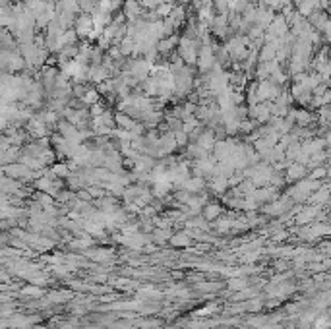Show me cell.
Returning <instances> with one entry per match:
<instances>
[{"mask_svg": "<svg viewBox=\"0 0 331 329\" xmlns=\"http://www.w3.org/2000/svg\"><path fill=\"white\" fill-rule=\"evenodd\" d=\"M331 328V316L329 314H321L316 318L314 322V329H329Z\"/></svg>", "mask_w": 331, "mask_h": 329, "instance_id": "8fae6325", "label": "cell"}, {"mask_svg": "<svg viewBox=\"0 0 331 329\" xmlns=\"http://www.w3.org/2000/svg\"><path fill=\"white\" fill-rule=\"evenodd\" d=\"M178 41H180V37L174 33V35H169V37H163L161 41L157 43V50L161 56H171L174 50L178 48Z\"/></svg>", "mask_w": 331, "mask_h": 329, "instance_id": "277c9868", "label": "cell"}, {"mask_svg": "<svg viewBox=\"0 0 331 329\" xmlns=\"http://www.w3.org/2000/svg\"><path fill=\"white\" fill-rule=\"evenodd\" d=\"M22 292H24V294H28V296H41V294H43V290H41V288H37V286H26Z\"/></svg>", "mask_w": 331, "mask_h": 329, "instance_id": "2e32d148", "label": "cell"}, {"mask_svg": "<svg viewBox=\"0 0 331 329\" xmlns=\"http://www.w3.org/2000/svg\"><path fill=\"white\" fill-rule=\"evenodd\" d=\"M229 286L232 288V290H244L246 288V281L244 279H232L229 283Z\"/></svg>", "mask_w": 331, "mask_h": 329, "instance_id": "9a60e30c", "label": "cell"}, {"mask_svg": "<svg viewBox=\"0 0 331 329\" xmlns=\"http://www.w3.org/2000/svg\"><path fill=\"white\" fill-rule=\"evenodd\" d=\"M174 136H176V142H178V148H182V146H186L188 140H190V136L184 132V130H176L174 132Z\"/></svg>", "mask_w": 331, "mask_h": 329, "instance_id": "5bb4252c", "label": "cell"}, {"mask_svg": "<svg viewBox=\"0 0 331 329\" xmlns=\"http://www.w3.org/2000/svg\"><path fill=\"white\" fill-rule=\"evenodd\" d=\"M329 62H331V46H329Z\"/></svg>", "mask_w": 331, "mask_h": 329, "instance_id": "ac0fdd59", "label": "cell"}, {"mask_svg": "<svg viewBox=\"0 0 331 329\" xmlns=\"http://www.w3.org/2000/svg\"><path fill=\"white\" fill-rule=\"evenodd\" d=\"M203 188V178L200 176H196V178H188L184 180V184H182V190H186L190 194H194V192H202Z\"/></svg>", "mask_w": 331, "mask_h": 329, "instance_id": "ba28073f", "label": "cell"}, {"mask_svg": "<svg viewBox=\"0 0 331 329\" xmlns=\"http://www.w3.org/2000/svg\"><path fill=\"white\" fill-rule=\"evenodd\" d=\"M323 176H327V168H325V166H319V168H316V170L312 172V178H316V180L323 178Z\"/></svg>", "mask_w": 331, "mask_h": 329, "instance_id": "e0dca14e", "label": "cell"}, {"mask_svg": "<svg viewBox=\"0 0 331 329\" xmlns=\"http://www.w3.org/2000/svg\"><path fill=\"white\" fill-rule=\"evenodd\" d=\"M51 176H55V178H64V176H68V164L66 163H57L53 164V168H51V172H49Z\"/></svg>", "mask_w": 331, "mask_h": 329, "instance_id": "30bf717a", "label": "cell"}, {"mask_svg": "<svg viewBox=\"0 0 331 329\" xmlns=\"http://www.w3.org/2000/svg\"><path fill=\"white\" fill-rule=\"evenodd\" d=\"M306 164L298 163V161H294V163L287 164V170H285V178L288 182H294V180H302L306 176Z\"/></svg>", "mask_w": 331, "mask_h": 329, "instance_id": "5b68a950", "label": "cell"}, {"mask_svg": "<svg viewBox=\"0 0 331 329\" xmlns=\"http://www.w3.org/2000/svg\"><path fill=\"white\" fill-rule=\"evenodd\" d=\"M171 244L173 246H188L190 244V234H186V232H178V234H174V236H171Z\"/></svg>", "mask_w": 331, "mask_h": 329, "instance_id": "7c38bea8", "label": "cell"}, {"mask_svg": "<svg viewBox=\"0 0 331 329\" xmlns=\"http://www.w3.org/2000/svg\"><path fill=\"white\" fill-rule=\"evenodd\" d=\"M317 211H319L317 208H304L302 211H298L294 215V221L298 224H310L317 217Z\"/></svg>", "mask_w": 331, "mask_h": 329, "instance_id": "52a82bcc", "label": "cell"}, {"mask_svg": "<svg viewBox=\"0 0 331 329\" xmlns=\"http://www.w3.org/2000/svg\"><path fill=\"white\" fill-rule=\"evenodd\" d=\"M72 296L70 292H53V294H49V300L51 302H64V300H68Z\"/></svg>", "mask_w": 331, "mask_h": 329, "instance_id": "4fadbf2b", "label": "cell"}, {"mask_svg": "<svg viewBox=\"0 0 331 329\" xmlns=\"http://www.w3.org/2000/svg\"><path fill=\"white\" fill-rule=\"evenodd\" d=\"M327 202H331V186H321L319 190H316L314 194L308 198V204L312 206H325Z\"/></svg>", "mask_w": 331, "mask_h": 329, "instance_id": "8992f818", "label": "cell"}, {"mask_svg": "<svg viewBox=\"0 0 331 329\" xmlns=\"http://www.w3.org/2000/svg\"><path fill=\"white\" fill-rule=\"evenodd\" d=\"M202 215L205 221H215V219H219V215H221V208H219L217 204H207V206L203 208Z\"/></svg>", "mask_w": 331, "mask_h": 329, "instance_id": "9c48e42d", "label": "cell"}, {"mask_svg": "<svg viewBox=\"0 0 331 329\" xmlns=\"http://www.w3.org/2000/svg\"><path fill=\"white\" fill-rule=\"evenodd\" d=\"M74 30H76V33H78L82 39H89V37H91V33H93V30H95L93 16L91 14H80L78 18H76Z\"/></svg>", "mask_w": 331, "mask_h": 329, "instance_id": "7a4b0ae2", "label": "cell"}, {"mask_svg": "<svg viewBox=\"0 0 331 329\" xmlns=\"http://www.w3.org/2000/svg\"><path fill=\"white\" fill-rule=\"evenodd\" d=\"M122 14L126 16L128 22H136V20H140L145 14V8L142 6L140 0H126L124 8H122Z\"/></svg>", "mask_w": 331, "mask_h": 329, "instance_id": "3957f363", "label": "cell"}, {"mask_svg": "<svg viewBox=\"0 0 331 329\" xmlns=\"http://www.w3.org/2000/svg\"><path fill=\"white\" fill-rule=\"evenodd\" d=\"M285 88H281V86H277L275 82L271 80H261V82H256V97H258V101H275L281 93H283Z\"/></svg>", "mask_w": 331, "mask_h": 329, "instance_id": "6da1fadb", "label": "cell"}]
</instances>
